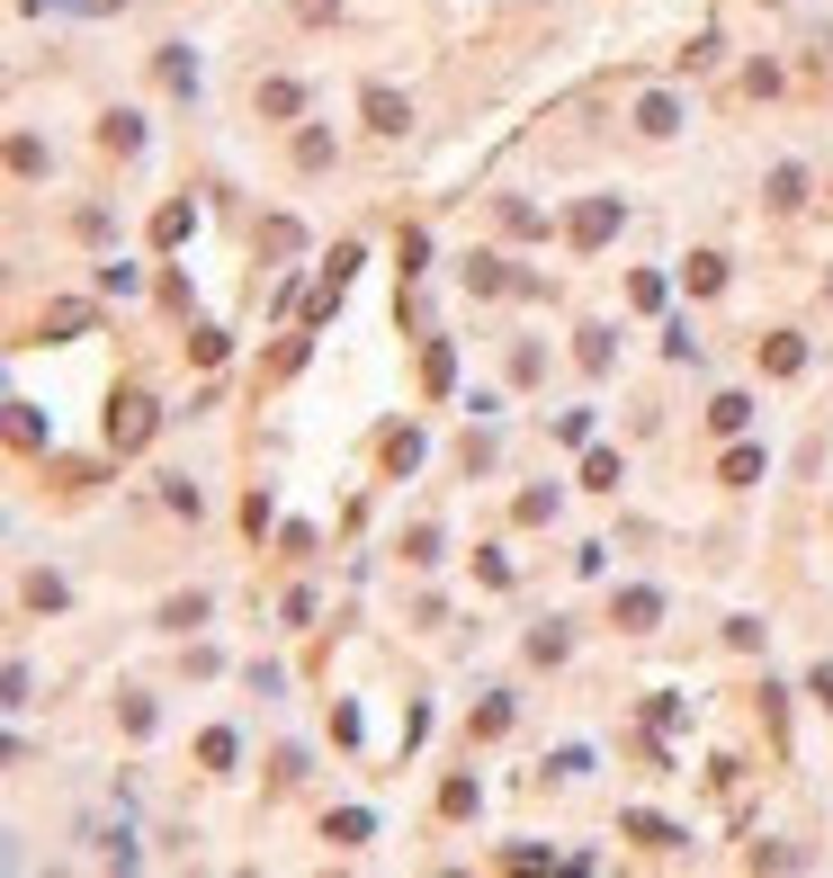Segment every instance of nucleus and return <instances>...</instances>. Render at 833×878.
Wrapping results in <instances>:
<instances>
[{
  "label": "nucleus",
  "instance_id": "f03ea898",
  "mask_svg": "<svg viewBox=\"0 0 833 878\" xmlns=\"http://www.w3.org/2000/svg\"><path fill=\"white\" fill-rule=\"evenodd\" d=\"M368 117H377V126H386V134H403V126H412V108H403V99H394V90H386V82H377V90H368Z\"/></svg>",
  "mask_w": 833,
  "mask_h": 878
},
{
  "label": "nucleus",
  "instance_id": "7ed1b4c3",
  "mask_svg": "<svg viewBox=\"0 0 833 878\" xmlns=\"http://www.w3.org/2000/svg\"><path fill=\"white\" fill-rule=\"evenodd\" d=\"M609 225H618V207H583V216H574V242H609Z\"/></svg>",
  "mask_w": 833,
  "mask_h": 878
},
{
  "label": "nucleus",
  "instance_id": "f257e3e1",
  "mask_svg": "<svg viewBox=\"0 0 833 878\" xmlns=\"http://www.w3.org/2000/svg\"><path fill=\"white\" fill-rule=\"evenodd\" d=\"M153 440V403L144 394H117L108 403V448H144Z\"/></svg>",
  "mask_w": 833,
  "mask_h": 878
}]
</instances>
